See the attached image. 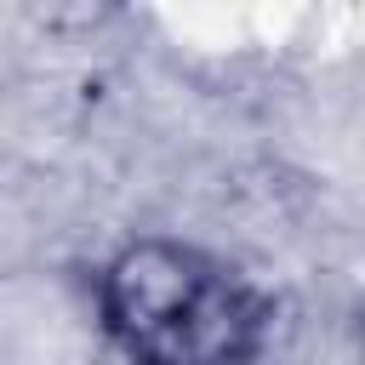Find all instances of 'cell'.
I'll use <instances>...</instances> for the list:
<instances>
[{
    "instance_id": "6da1fadb",
    "label": "cell",
    "mask_w": 365,
    "mask_h": 365,
    "mask_svg": "<svg viewBox=\"0 0 365 365\" xmlns=\"http://www.w3.org/2000/svg\"><path fill=\"white\" fill-rule=\"evenodd\" d=\"M91 314L120 365H262L279 297L234 257L143 228L91 268Z\"/></svg>"
}]
</instances>
